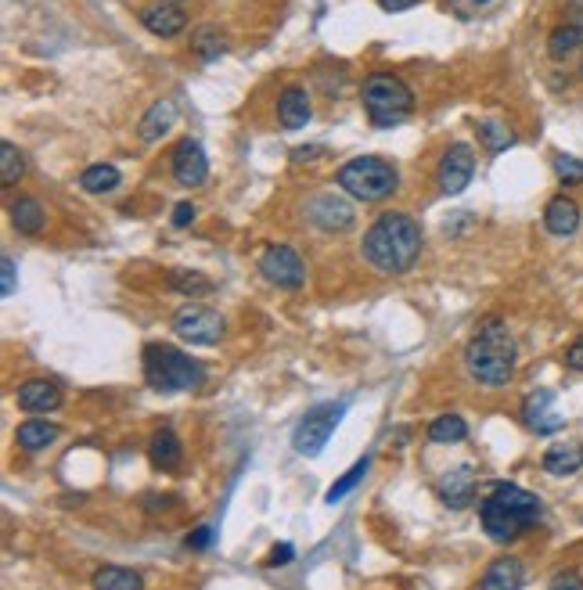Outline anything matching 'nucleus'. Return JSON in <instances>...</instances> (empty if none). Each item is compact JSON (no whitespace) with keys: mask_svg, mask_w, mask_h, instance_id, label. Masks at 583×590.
<instances>
[{"mask_svg":"<svg viewBox=\"0 0 583 590\" xmlns=\"http://www.w3.org/2000/svg\"><path fill=\"white\" fill-rule=\"evenodd\" d=\"M544 227H548L555 238H569V234H576V227H580V206L566 195L551 198L548 209H544Z\"/></svg>","mask_w":583,"mask_h":590,"instance_id":"18","label":"nucleus"},{"mask_svg":"<svg viewBox=\"0 0 583 590\" xmlns=\"http://www.w3.org/2000/svg\"><path fill=\"white\" fill-rule=\"evenodd\" d=\"M522 421H526L537 436H555V432L566 429V418L555 414V393H551V389H537V393L526 396V403H522Z\"/></svg>","mask_w":583,"mask_h":590,"instance_id":"12","label":"nucleus"},{"mask_svg":"<svg viewBox=\"0 0 583 590\" xmlns=\"http://www.w3.org/2000/svg\"><path fill=\"white\" fill-rule=\"evenodd\" d=\"M0 274H4V285H0V292L15 295V260H11V256H4V263H0Z\"/></svg>","mask_w":583,"mask_h":590,"instance_id":"38","label":"nucleus"},{"mask_svg":"<svg viewBox=\"0 0 583 590\" xmlns=\"http://www.w3.org/2000/svg\"><path fill=\"white\" fill-rule=\"evenodd\" d=\"M342 414H346V403L342 400L317 403L314 411H306L303 418H299L296 432H292V447H296L303 457H317L324 447H328V439L335 436Z\"/></svg>","mask_w":583,"mask_h":590,"instance_id":"7","label":"nucleus"},{"mask_svg":"<svg viewBox=\"0 0 583 590\" xmlns=\"http://www.w3.org/2000/svg\"><path fill=\"white\" fill-rule=\"evenodd\" d=\"M184 544L191 547V551H198V547H209L213 544V526H198L195 533H188V540Z\"/></svg>","mask_w":583,"mask_h":590,"instance_id":"35","label":"nucleus"},{"mask_svg":"<svg viewBox=\"0 0 583 590\" xmlns=\"http://www.w3.org/2000/svg\"><path fill=\"white\" fill-rule=\"evenodd\" d=\"M11 224H15V231L18 234H40L44 231V206L36 202V198H29V195H22V198H15L11 202Z\"/></svg>","mask_w":583,"mask_h":590,"instance_id":"23","label":"nucleus"},{"mask_svg":"<svg viewBox=\"0 0 583 590\" xmlns=\"http://www.w3.org/2000/svg\"><path fill=\"white\" fill-rule=\"evenodd\" d=\"M335 184L357 202H382L396 191L400 177H396L393 162L378 159V155H360V159L342 162L339 173H335Z\"/></svg>","mask_w":583,"mask_h":590,"instance_id":"5","label":"nucleus"},{"mask_svg":"<svg viewBox=\"0 0 583 590\" xmlns=\"http://www.w3.org/2000/svg\"><path fill=\"white\" fill-rule=\"evenodd\" d=\"M422 256V224L407 213H386L364 234V260L378 274H407Z\"/></svg>","mask_w":583,"mask_h":590,"instance_id":"1","label":"nucleus"},{"mask_svg":"<svg viewBox=\"0 0 583 590\" xmlns=\"http://www.w3.org/2000/svg\"><path fill=\"white\" fill-rule=\"evenodd\" d=\"M414 4H422V0H378V8L389 11V15H393V11H411Z\"/></svg>","mask_w":583,"mask_h":590,"instance_id":"41","label":"nucleus"},{"mask_svg":"<svg viewBox=\"0 0 583 590\" xmlns=\"http://www.w3.org/2000/svg\"><path fill=\"white\" fill-rule=\"evenodd\" d=\"M551 590H583V583H580V576L576 573H562V576H555Z\"/></svg>","mask_w":583,"mask_h":590,"instance_id":"40","label":"nucleus"},{"mask_svg":"<svg viewBox=\"0 0 583 590\" xmlns=\"http://www.w3.org/2000/svg\"><path fill=\"white\" fill-rule=\"evenodd\" d=\"M569 11H573L576 26H583V0H569Z\"/></svg>","mask_w":583,"mask_h":590,"instance_id":"43","label":"nucleus"},{"mask_svg":"<svg viewBox=\"0 0 583 590\" xmlns=\"http://www.w3.org/2000/svg\"><path fill=\"white\" fill-rule=\"evenodd\" d=\"M170 285L177 288V292H184V295H206L209 288H213V281L202 278V274H195V270H173Z\"/></svg>","mask_w":583,"mask_h":590,"instance_id":"33","label":"nucleus"},{"mask_svg":"<svg viewBox=\"0 0 583 590\" xmlns=\"http://www.w3.org/2000/svg\"><path fill=\"white\" fill-rule=\"evenodd\" d=\"M173 331H177L184 342H191V346H216V342L224 339L227 324H224V317L216 310H209V306L188 303L173 313Z\"/></svg>","mask_w":583,"mask_h":590,"instance_id":"8","label":"nucleus"},{"mask_svg":"<svg viewBox=\"0 0 583 590\" xmlns=\"http://www.w3.org/2000/svg\"><path fill=\"white\" fill-rule=\"evenodd\" d=\"M555 173L562 184H583V162L573 155H555Z\"/></svg>","mask_w":583,"mask_h":590,"instance_id":"34","label":"nucleus"},{"mask_svg":"<svg viewBox=\"0 0 583 590\" xmlns=\"http://www.w3.org/2000/svg\"><path fill=\"white\" fill-rule=\"evenodd\" d=\"M580 44H583V26H576V22H566V26H558L548 36L551 58H569L573 51H580Z\"/></svg>","mask_w":583,"mask_h":590,"instance_id":"29","label":"nucleus"},{"mask_svg":"<svg viewBox=\"0 0 583 590\" xmlns=\"http://www.w3.org/2000/svg\"><path fill=\"white\" fill-rule=\"evenodd\" d=\"M260 274L278 288H299L306 281V267L299 260L296 249L288 245H270L267 252L260 256Z\"/></svg>","mask_w":583,"mask_h":590,"instance_id":"9","label":"nucleus"},{"mask_svg":"<svg viewBox=\"0 0 583 590\" xmlns=\"http://www.w3.org/2000/svg\"><path fill=\"white\" fill-rule=\"evenodd\" d=\"M144 378L152 382V389L159 393H188V389H198L206 371L198 360H191L188 353H180L173 346H162V342H152L144 349Z\"/></svg>","mask_w":583,"mask_h":590,"instance_id":"4","label":"nucleus"},{"mask_svg":"<svg viewBox=\"0 0 583 590\" xmlns=\"http://www.w3.org/2000/svg\"><path fill=\"white\" fill-rule=\"evenodd\" d=\"M58 425H51V421H44V418H29V421H22L18 425V432H15V439H18V447L22 450H29V454H36V450H44V447H51L54 439H58Z\"/></svg>","mask_w":583,"mask_h":590,"instance_id":"22","label":"nucleus"},{"mask_svg":"<svg viewBox=\"0 0 583 590\" xmlns=\"http://www.w3.org/2000/svg\"><path fill=\"white\" fill-rule=\"evenodd\" d=\"M526 583V569L519 558H497L479 580V590H519Z\"/></svg>","mask_w":583,"mask_h":590,"instance_id":"20","label":"nucleus"},{"mask_svg":"<svg viewBox=\"0 0 583 590\" xmlns=\"http://www.w3.org/2000/svg\"><path fill=\"white\" fill-rule=\"evenodd\" d=\"M58 403H62V393H58V385L47 382V378H33V382L18 385V407H22V411L44 414V411H54Z\"/></svg>","mask_w":583,"mask_h":590,"instance_id":"17","label":"nucleus"},{"mask_svg":"<svg viewBox=\"0 0 583 590\" xmlns=\"http://www.w3.org/2000/svg\"><path fill=\"white\" fill-rule=\"evenodd\" d=\"M292 558H296V547H292V544H274V551H270L267 565H288Z\"/></svg>","mask_w":583,"mask_h":590,"instance_id":"36","label":"nucleus"},{"mask_svg":"<svg viewBox=\"0 0 583 590\" xmlns=\"http://www.w3.org/2000/svg\"><path fill=\"white\" fill-rule=\"evenodd\" d=\"M310 116H314V108H310V94H306V87H285L278 98V119L285 130H299V126L310 123Z\"/></svg>","mask_w":583,"mask_h":590,"instance_id":"16","label":"nucleus"},{"mask_svg":"<svg viewBox=\"0 0 583 590\" xmlns=\"http://www.w3.org/2000/svg\"><path fill=\"white\" fill-rule=\"evenodd\" d=\"M306 220L317 224L321 231H346L353 224V206L342 195L321 191V195L306 198Z\"/></svg>","mask_w":583,"mask_h":590,"instance_id":"11","label":"nucleus"},{"mask_svg":"<svg viewBox=\"0 0 583 590\" xmlns=\"http://www.w3.org/2000/svg\"><path fill=\"white\" fill-rule=\"evenodd\" d=\"M191 220H195V206H191V202H180V206L173 209V227H188Z\"/></svg>","mask_w":583,"mask_h":590,"instance_id":"39","label":"nucleus"},{"mask_svg":"<svg viewBox=\"0 0 583 590\" xmlns=\"http://www.w3.org/2000/svg\"><path fill=\"white\" fill-rule=\"evenodd\" d=\"M476 173V152L468 144H454L447 148L440 159V170H436V180H440L443 195H461L468 188V180Z\"/></svg>","mask_w":583,"mask_h":590,"instance_id":"10","label":"nucleus"},{"mask_svg":"<svg viewBox=\"0 0 583 590\" xmlns=\"http://www.w3.org/2000/svg\"><path fill=\"white\" fill-rule=\"evenodd\" d=\"M141 22H144V29L155 36H177L188 26V18H184V11H180L177 4H152V8L141 11Z\"/></svg>","mask_w":583,"mask_h":590,"instance_id":"19","label":"nucleus"},{"mask_svg":"<svg viewBox=\"0 0 583 590\" xmlns=\"http://www.w3.org/2000/svg\"><path fill=\"white\" fill-rule=\"evenodd\" d=\"M468 436V425L461 414H443L429 425V439L432 443H461Z\"/></svg>","mask_w":583,"mask_h":590,"instance_id":"30","label":"nucleus"},{"mask_svg":"<svg viewBox=\"0 0 583 590\" xmlns=\"http://www.w3.org/2000/svg\"><path fill=\"white\" fill-rule=\"evenodd\" d=\"M368 468H371V457H360L357 465L350 468V472L342 475V479H335L332 483V490H328V497H324V501L328 504H339L342 497H346V493H353L360 486V479H364V475H368Z\"/></svg>","mask_w":583,"mask_h":590,"instance_id":"32","label":"nucleus"},{"mask_svg":"<svg viewBox=\"0 0 583 590\" xmlns=\"http://www.w3.org/2000/svg\"><path fill=\"white\" fill-rule=\"evenodd\" d=\"M22 173H26V159H22V152H18L15 144L4 141L0 144V184L11 188V184L22 180Z\"/></svg>","mask_w":583,"mask_h":590,"instance_id":"31","label":"nucleus"},{"mask_svg":"<svg viewBox=\"0 0 583 590\" xmlns=\"http://www.w3.org/2000/svg\"><path fill=\"white\" fill-rule=\"evenodd\" d=\"M479 519H483L486 537L497 540V544H512L526 529L537 526L540 501L515 483H494L479 504Z\"/></svg>","mask_w":583,"mask_h":590,"instance_id":"2","label":"nucleus"},{"mask_svg":"<svg viewBox=\"0 0 583 590\" xmlns=\"http://www.w3.org/2000/svg\"><path fill=\"white\" fill-rule=\"evenodd\" d=\"M148 457H152V465L159 472H177L180 461H184V447H180V439L173 429H159L148 443Z\"/></svg>","mask_w":583,"mask_h":590,"instance_id":"21","label":"nucleus"},{"mask_svg":"<svg viewBox=\"0 0 583 590\" xmlns=\"http://www.w3.org/2000/svg\"><path fill=\"white\" fill-rule=\"evenodd\" d=\"M94 590H144L141 573L123 569V565H105L94 573Z\"/></svg>","mask_w":583,"mask_h":590,"instance_id":"26","label":"nucleus"},{"mask_svg":"<svg viewBox=\"0 0 583 590\" xmlns=\"http://www.w3.org/2000/svg\"><path fill=\"white\" fill-rule=\"evenodd\" d=\"M583 468V447L576 443H558L544 454V472L548 475H576Z\"/></svg>","mask_w":583,"mask_h":590,"instance_id":"24","label":"nucleus"},{"mask_svg":"<svg viewBox=\"0 0 583 590\" xmlns=\"http://www.w3.org/2000/svg\"><path fill=\"white\" fill-rule=\"evenodd\" d=\"M191 51H195L198 62H216L220 54H227V40L216 26H202L191 36Z\"/></svg>","mask_w":583,"mask_h":590,"instance_id":"27","label":"nucleus"},{"mask_svg":"<svg viewBox=\"0 0 583 590\" xmlns=\"http://www.w3.org/2000/svg\"><path fill=\"white\" fill-rule=\"evenodd\" d=\"M566 367L569 371H583V335L573 339V346L566 349Z\"/></svg>","mask_w":583,"mask_h":590,"instance_id":"37","label":"nucleus"},{"mask_svg":"<svg viewBox=\"0 0 583 590\" xmlns=\"http://www.w3.org/2000/svg\"><path fill=\"white\" fill-rule=\"evenodd\" d=\"M515 360H519V353H515V339L504 321H486L465 349L468 375L486 389H501L512 382Z\"/></svg>","mask_w":583,"mask_h":590,"instance_id":"3","label":"nucleus"},{"mask_svg":"<svg viewBox=\"0 0 583 590\" xmlns=\"http://www.w3.org/2000/svg\"><path fill=\"white\" fill-rule=\"evenodd\" d=\"M436 493H440V501L447 504V508H454V511L468 508L472 497H476V468L472 465L450 468L440 483H436Z\"/></svg>","mask_w":583,"mask_h":590,"instance_id":"14","label":"nucleus"},{"mask_svg":"<svg viewBox=\"0 0 583 590\" xmlns=\"http://www.w3.org/2000/svg\"><path fill=\"white\" fill-rule=\"evenodd\" d=\"M476 4H486V0H476Z\"/></svg>","mask_w":583,"mask_h":590,"instance_id":"44","label":"nucleus"},{"mask_svg":"<svg viewBox=\"0 0 583 590\" xmlns=\"http://www.w3.org/2000/svg\"><path fill=\"white\" fill-rule=\"evenodd\" d=\"M479 141L486 144V152L501 155L515 144V134L508 130V123H501V119H483V123H479Z\"/></svg>","mask_w":583,"mask_h":590,"instance_id":"28","label":"nucleus"},{"mask_svg":"<svg viewBox=\"0 0 583 590\" xmlns=\"http://www.w3.org/2000/svg\"><path fill=\"white\" fill-rule=\"evenodd\" d=\"M360 101L368 108V116L375 126H396L411 116L414 108V94L400 76H389V72H375L364 80L360 90Z\"/></svg>","mask_w":583,"mask_h":590,"instance_id":"6","label":"nucleus"},{"mask_svg":"<svg viewBox=\"0 0 583 590\" xmlns=\"http://www.w3.org/2000/svg\"><path fill=\"white\" fill-rule=\"evenodd\" d=\"M80 188L87 195H108V191L119 188V170L116 166H108V162H94L87 170L80 173Z\"/></svg>","mask_w":583,"mask_h":590,"instance_id":"25","label":"nucleus"},{"mask_svg":"<svg viewBox=\"0 0 583 590\" xmlns=\"http://www.w3.org/2000/svg\"><path fill=\"white\" fill-rule=\"evenodd\" d=\"M173 123H177V101L162 98L141 116V123H137V137H141V141H148V144L162 141V137L173 130Z\"/></svg>","mask_w":583,"mask_h":590,"instance_id":"15","label":"nucleus"},{"mask_svg":"<svg viewBox=\"0 0 583 590\" xmlns=\"http://www.w3.org/2000/svg\"><path fill=\"white\" fill-rule=\"evenodd\" d=\"M314 155H321V148H296V162H303V159H314Z\"/></svg>","mask_w":583,"mask_h":590,"instance_id":"42","label":"nucleus"},{"mask_svg":"<svg viewBox=\"0 0 583 590\" xmlns=\"http://www.w3.org/2000/svg\"><path fill=\"white\" fill-rule=\"evenodd\" d=\"M173 177H177V184H184V188H202L209 177V159L206 152H202V144L191 141V137H184V141L177 144V152H173Z\"/></svg>","mask_w":583,"mask_h":590,"instance_id":"13","label":"nucleus"}]
</instances>
